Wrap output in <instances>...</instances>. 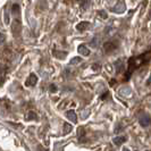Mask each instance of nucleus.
<instances>
[{"label":"nucleus","instance_id":"nucleus-1","mask_svg":"<svg viewBox=\"0 0 151 151\" xmlns=\"http://www.w3.org/2000/svg\"><path fill=\"white\" fill-rule=\"evenodd\" d=\"M140 125L141 126H143V127H147V126H149L151 124V118L150 116H148V115H142L141 117H140Z\"/></svg>","mask_w":151,"mask_h":151},{"label":"nucleus","instance_id":"nucleus-2","mask_svg":"<svg viewBox=\"0 0 151 151\" xmlns=\"http://www.w3.org/2000/svg\"><path fill=\"white\" fill-rule=\"evenodd\" d=\"M117 43H114L113 41H108L106 42L105 45H104V48H105V50L106 51H113L114 49H116L117 48Z\"/></svg>","mask_w":151,"mask_h":151},{"label":"nucleus","instance_id":"nucleus-3","mask_svg":"<svg viewBox=\"0 0 151 151\" xmlns=\"http://www.w3.org/2000/svg\"><path fill=\"white\" fill-rule=\"evenodd\" d=\"M37 76L34 75V74H32V75L29 77V80H27V82H26V85H30V86H33V85H35L37 83Z\"/></svg>","mask_w":151,"mask_h":151},{"label":"nucleus","instance_id":"nucleus-4","mask_svg":"<svg viewBox=\"0 0 151 151\" xmlns=\"http://www.w3.org/2000/svg\"><path fill=\"white\" fill-rule=\"evenodd\" d=\"M67 118L68 119H70L73 123H76L77 118H76L75 111H74V110H69V111H67Z\"/></svg>","mask_w":151,"mask_h":151},{"label":"nucleus","instance_id":"nucleus-5","mask_svg":"<svg viewBox=\"0 0 151 151\" xmlns=\"http://www.w3.org/2000/svg\"><path fill=\"white\" fill-rule=\"evenodd\" d=\"M126 141V137L125 136H118V137H115L114 139V143L116 145H121L122 143H124Z\"/></svg>","mask_w":151,"mask_h":151},{"label":"nucleus","instance_id":"nucleus-6","mask_svg":"<svg viewBox=\"0 0 151 151\" xmlns=\"http://www.w3.org/2000/svg\"><path fill=\"white\" fill-rule=\"evenodd\" d=\"M78 52L84 55V56H89V55H90L89 49H88L85 45H80V47H78Z\"/></svg>","mask_w":151,"mask_h":151},{"label":"nucleus","instance_id":"nucleus-7","mask_svg":"<svg viewBox=\"0 0 151 151\" xmlns=\"http://www.w3.org/2000/svg\"><path fill=\"white\" fill-rule=\"evenodd\" d=\"M89 27V23L88 22H82L80 23V24H77V26H76V29L78 31H83L85 29H88Z\"/></svg>","mask_w":151,"mask_h":151},{"label":"nucleus","instance_id":"nucleus-8","mask_svg":"<svg viewBox=\"0 0 151 151\" xmlns=\"http://www.w3.org/2000/svg\"><path fill=\"white\" fill-rule=\"evenodd\" d=\"M2 77H4V69L0 66V80H2Z\"/></svg>","mask_w":151,"mask_h":151},{"label":"nucleus","instance_id":"nucleus-9","mask_svg":"<svg viewBox=\"0 0 151 151\" xmlns=\"http://www.w3.org/2000/svg\"><path fill=\"white\" fill-rule=\"evenodd\" d=\"M81 61V58H74L73 61H72V64H74V63H80Z\"/></svg>","mask_w":151,"mask_h":151},{"label":"nucleus","instance_id":"nucleus-10","mask_svg":"<svg viewBox=\"0 0 151 151\" xmlns=\"http://www.w3.org/2000/svg\"><path fill=\"white\" fill-rule=\"evenodd\" d=\"M70 129H72V127H70L69 125H67V126H65V131H66V133H68V132H69Z\"/></svg>","mask_w":151,"mask_h":151},{"label":"nucleus","instance_id":"nucleus-11","mask_svg":"<svg viewBox=\"0 0 151 151\" xmlns=\"http://www.w3.org/2000/svg\"><path fill=\"white\" fill-rule=\"evenodd\" d=\"M2 41H4V35H2L1 33H0V43H1Z\"/></svg>","mask_w":151,"mask_h":151},{"label":"nucleus","instance_id":"nucleus-12","mask_svg":"<svg viewBox=\"0 0 151 151\" xmlns=\"http://www.w3.org/2000/svg\"><path fill=\"white\" fill-rule=\"evenodd\" d=\"M151 83V77H149V80H148V82H147V84H150Z\"/></svg>","mask_w":151,"mask_h":151},{"label":"nucleus","instance_id":"nucleus-13","mask_svg":"<svg viewBox=\"0 0 151 151\" xmlns=\"http://www.w3.org/2000/svg\"><path fill=\"white\" fill-rule=\"evenodd\" d=\"M123 151H129V150L127 149V148H123Z\"/></svg>","mask_w":151,"mask_h":151}]
</instances>
